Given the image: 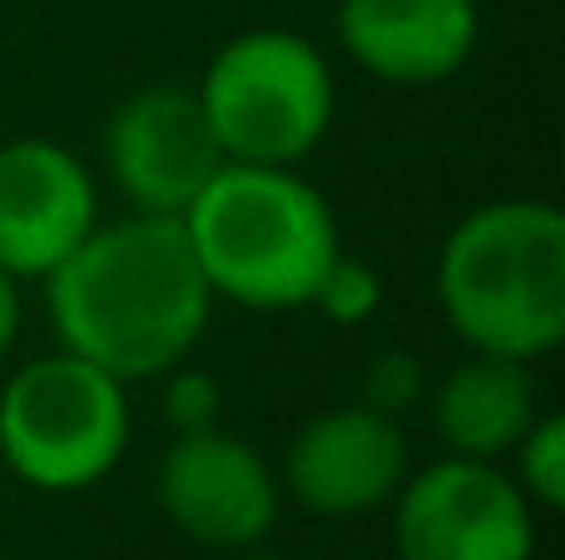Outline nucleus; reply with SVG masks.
<instances>
[{"mask_svg":"<svg viewBox=\"0 0 565 560\" xmlns=\"http://www.w3.org/2000/svg\"><path fill=\"white\" fill-rule=\"evenodd\" d=\"M45 308L65 353L125 387L159 383L209 333L214 293L179 218L129 214L95 234L45 278Z\"/></svg>","mask_w":565,"mask_h":560,"instance_id":"obj_1","label":"nucleus"},{"mask_svg":"<svg viewBox=\"0 0 565 560\" xmlns=\"http://www.w3.org/2000/svg\"><path fill=\"white\" fill-rule=\"evenodd\" d=\"M437 308L467 353L551 357L565 343V214L546 198L471 208L437 254Z\"/></svg>","mask_w":565,"mask_h":560,"instance_id":"obj_2","label":"nucleus"},{"mask_svg":"<svg viewBox=\"0 0 565 560\" xmlns=\"http://www.w3.org/2000/svg\"><path fill=\"white\" fill-rule=\"evenodd\" d=\"M209 293L254 313L308 308L342 254L332 204L298 174L268 164H218L179 214Z\"/></svg>","mask_w":565,"mask_h":560,"instance_id":"obj_3","label":"nucleus"},{"mask_svg":"<svg viewBox=\"0 0 565 560\" xmlns=\"http://www.w3.org/2000/svg\"><path fill=\"white\" fill-rule=\"evenodd\" d=\"M129 387L85 357H30L0 387V466L30 492L79 496L129 452Z\"/></svg>","mask_w":565,"mask_h":560,"instance_id":"obj_4","label":"nucleus"},{"mask_svg":"<svg viewBox=\"0 0 565 560\" xmlns=\"http://www.w3.org/2000/svg\"><path fill=\"white\" fill-rule=\"evenodd\" d=\"M228 164L298 169L338 115L332 65L298 30H244L224 40L194 85Z\"/></svg>","mask_w":565,"mask_h":560,"instance_id":"obj_5","label":"nucleus"},{"mask_svg":"<svg viewBox=\"0 0 565 560\" xmlns=\"http://www.w3.org/2000/svg\"><path fill=\"white\" fill-rule=\"evenodd\" d=\"M387 506L392 560H536V506L497 462L441 456Z\"/></svg>","mask_w":565,"mask_h":560,"instance_id":"obj_6","label":"nucleus"},{"mask_svg":"<svg viewBox=\"0 0 565 560\" xmlns=\"http://www.w3.org/2000/svg\"><path fill=\"white\" fill-rule=\"evenodd\" d=\"M154 496L174 531L228 556L264 546L282 511L278 472L224 427L179 432L154 466Z\"/></svg>","mask_w":565,"mask_h":560,"instance_id":"obj_7","label":"nucleus"},{"mask_svg":"<svg viewBox=\"0 0 565 560\" xmlns=\"http://www.w3.org/2000/svg\"><path fill=\"white\" fill-rule=\"evenodd\" d=\"M99 154L119 198H129L135 214L154 218H179L218 174V164H228L194 85H169V79L129 89L109 109Z\"/></svg>","mask_w":565,"mask_h":560,"instance_id":"obj_8","label":"nucleus"},{"mask_svg":"<svg viewBox=\"0 0 565 560\" xmlns=\"http://www.w3.org/2000/svg\"><path fill=\"white\" fill-rule=\"evenodd\" d=\"M412 472L402 422L362 402L328 407L292 432L278 486L322 521H352L397 496Z\"/></svg>","mask_w":565,"mask_h":560,"instance_id":"obj_9","label":"nucleus"},{"mask_svg":"<svg viewBox=\"0 0 565 560\" xmlns=\"http://www.w3.org/2000/svg\"><path fill=\"white\" fill-rule=\"evenodd\" d=\"M99 224L89 164L55 139L0 144V268L15 283H45Z\"/></svg>","mask_w":565,"mask_h":560,"instance_id":"obj_10","label":"nucleus"},{"mask_svg":"<svg viewBox=\"0 0 565 560\" xmlns=\"http://www.w3.org/2000/svg\"><path fill=\"white\" fill-rule=\"evenodd\" d=\"M338 45L382 85H447L481 45V0H338Z\"/></svg>","mask_w":565,"mask_h":560,"instance_id":"obj_11","label":"nucleus"},{"mask_svg":"<svg viewBox=\"0 0 565 560\" xmlns=\"http://www.w3.org/2000/svg\"><path fill=\"white\" fill-rule=\"evenodd\" d=\"M422 407H427L431 432L441 437L447 456L501 462L541 417V387L531 377V363L467 353L457 367L431 377Z\"/></svg>","mask_w":565,"mask_h":560,"instance_id":"obj_12","label":"nucleus"},{"mask_svg":"<svg viewBox=\"0 0 565 560\" xmlns=\"http://www.w3.org/2000/svg\"><path fill=\"white\" fill-rule=\"evenodd\" d=\"M516 456V486L536 511H561L565 506V417L541 412L531 432L511 446Z\"/></svg>","mask_w":565,"mask_h":560,"instance_id":"obj_13","label":"nucleus"},{"mask_svg":"<svg viewBox=\"0 0 565 560\" xmlns=\"http://www.w3.org/2000/svg\"><path fill=\"white\" fill-rule=\"evenodd\" d=\"M427 387H431V377L417 353H407V347H382V353L362 367L358 402L392 417V422H402L407 412H417V407L427 402Z\"/></svg>","mask_w":565,"mask_h":560,"instance_id":"obj_14","label":"nucleus"},{"mask_svg":"<svg viewBox=\"0 0 565 560\" xmlns=\"http://www.w3.org/2000/svg\"><path fill=\"white\" fill-rule=\"evenodd\" d=\"M308 308H318L338 327H362L382 308V273L372 263H362V258L338 254L328 263V273H322V283L312 288Z\"/></svg>","mask_w":565,"mask_h":560,"instance_id":"obj_15","label":"nucleus"},{"mask_svg":"<svg viewBox=\"0 0 565 560\" xmlns=\"http://www.w3.org/2000/svg\"><path fill=\"white\" fill-rule=\"evenodd\" d=\"M164 397H159V412H164V422L179 432H204V427H218V417H224V387H218L214 373H204V367H169L164 377Z\"/></svg>","mask_w":565,"mask_h":560,"instance_id":"obj_16","label":"nucleus"},{"mask_svg":"<svg viewBox=\"0 0 565 560\" xmlns=\"http://www.w3.org/2000/svg\"><path fill=\"white\" fill-rule=\"evenodd\" d=\"M15 337H20V283L0 268V363L15 347Z\"/></svg>","mask_w":565,"mask_h":560,"instance_id":"obj_17","label":"nucleus"},{"mask_svg":"<svg viewBox=\"0 0 565 560\" xmlns=\"http://www.w3.org/2000/svg\"><path fill=\"white\" fill-rule=\"evenodd\" d=\"M238 560H282V556L264 551V546H248V551H238Z\"/></svg>","mask_w":565,"mask_h":560,"instance_id":"obj_18","label":"nucleus"}]
</instances>
